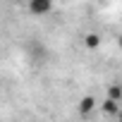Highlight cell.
I'll use <instances>...</instances> for the list:
<instances>
[{
	"label": "cell",
	"mask_w": 122,
	"mask_h": 122,
	"mask_svg": "<svg viewBox=\"0 0 122 122\" xmlns=\"http://www.w3.org/2000/svg\"><path fill=\"white\" fill-rule=\"evenodd\" d=\"M93 108H96V98H93V96H84V98L79 101V112H81V115H89Z\"/></svg>",
	"instance_id": "cell-2"
},
{
	"label": "cell",
	"mask_w": 122,
	"mask_h": 122,
	"mask_svg": "<svg viewBox=\"0 0 122 122\" xmlns=\"http://www.w3.org/2000/svg\"><path fill=\"white\" fill-rule=\"evenodd\" d=\"M26 7H29V12H31V15L41 17V15L50 12V7H53V0H29V3H26Z\"/></svg>",
	"instance_id": "cell-1"
},
{
	"label": "cell",
	"mask_w": 122,
	"mask_h": 122,
	"mask_svg": "<svg viewBox=\"0 0 122 122\" xmlns=\"http://www.w3.org/2000/svg\"><path fill=\"white\" fill-rule=\"evenodd\" d=\"M19 3H24V5H26V3H29V0H19Z\"/></svg>",
	"instance_id": "cell-7"
},
{
	"label": "cell",
	"mask_w": 122,
	"mask_h": 122,
	"mask_svg": "<svg viewBox=\"0 0 122 122\" xmlns=\"http://www.w3.org/2000/svg\"><path fill=\"white\" fill-rule=\"evenodd\" d=\"M84 46H86L89 50H96V48H101V36H98V34H86V38H84Z\"/></svg>",
	"instance_id": "cell-3"
},
{
	"label": "cell",
	"mask_w": 122,
	"mask_h": 122,
	"mask_svg": "<svg viewBox=\"0 0 122 122\" xmlns=\"http://www.w3.org/2000/svg\"><path fill=\"white\" fill-rule=\"evenodd\" d=\"M108 98H122V86H117V84H112L110 89H108Z\"/></svg>",
	"instance_id": "cell-5"
},
{
	"label": "cell",
	"mask_w": 122,
	"mask_h": 122,
	"mask_svg": "<svg viewBox=\"0 0 122 122\" xmlns=\"http://www.w3.org/2000/svg\"><path fill=\"white\" fill-rule=\"evenodd\" d=\"M117 120H122V112H117Z\"/></svg>",
	"instance_id": "cell-6"
},
{
	"label": "cell",
	"mask_w": 122,
	"mask_h": 122,
	"mask_svg": "<svg viewBox=\"0 0 122 122\" xmlns=\"http://www.w3.org/2000/svg\"><path fill=\"white\" fill-rule=\"evenodd\" d=\"M103 112L105 115H117V101L115 98H105L103 101Z\"/></svg>",
	"instance_id": "cell-4"
}]
</instances>
